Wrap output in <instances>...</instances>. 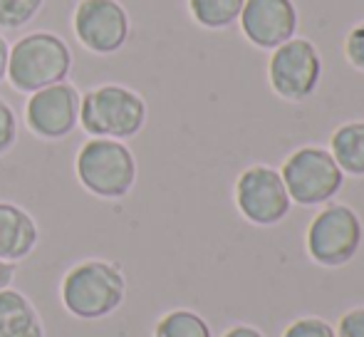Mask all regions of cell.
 <instances>
[{
	"label": "cell",
	"mask_w": 364,
	"mask_h": 337,
	"mask_svg": "<svg viewBox=\"0 0 364 337\" xmlns=\"http://www.w3.org/2000/svg\"><path fill=\"white\" fill-rule=\"evenodd\" d=\"M38 243V226L33 216L15 203L0 201V260H20L33 253Z\"/></svg>",
	"instance_id": "12"
},
{
	"label": "cell",
	"mask_w": 364,
	"mask_h": 337,
	"mask_svg": "<svg viewBox=\"0 0 364 337\" xmlns=\"http://www.w3.org/2000/svg\"><path fill=\"white\" fill-rule=\"evenodd\" d=\"M362 243L360 216L350 206L330 203L307 228V253L315 263L337 268L355 258Z\"/></svg>",
	"instance_id": "6"
},
{
	"label": "cell",
	"mask_w": 364,
	"mask_h": 337,
	"mask_svg": "<svg viewBox=\"0 0 364 337\" xmlns=\"http://www.w3.org/2000/svg\"><path fill=\"white\" fill-rule=\"evenodd\" d=\"M337 337H364V308H355L342 315Z\"/></svg>",
	"instance_id": "21"
},
{
	"label": "cell",
	"mask_w": 364,
	"mask_h": 337,
	"mask_svg": "<svg viewBox=\"0 0 364 337\" xmlns=\"http://www.w3.org/2000/svg\"><path fill=\"white\" fill-rule=\"evenodd\" d=\"M154 337H211V328L198 313L171 310L156 323Z\"/></svg>",
	"instance_id": "16"
},
{
	"label": "cell",
	"mask_w": 364,
	"mask_h": 337,
	"mask_svg": "<svg viewBox=\"0 0 364 337\" xmlns=\"http://www.w3.org/2000/svg\"><path fill=\"white\" fill-rule=\"evenodd\" d=\"M77 176L82 186L102 198H122L132 191L136 161L119 139H90L77 154Z\"/></svg>",
	"instance_id": "4"
},
{
	"label": "cell",
	"mask_w": 364,
	"mask_h": 337,
	"mask_svg": "<svg viewBox=\"0 0 364 337\" xmlns=\"http://www.w3.org/2000/svg\"><path fill=\"white\" fill-rule=\"evenodd\" d=\"M270 87L275 95L290 102H302L315 92L322 75V63L315 45L302 38H292L275 48L270 58Z\"/></svg>",
	"instance_id": "8"
},
{
	"label": "cell",
	"mask_w": 364,
	"mask_h": 337,
	"mask_svg": "<svg viewBox=\"0 0 364 337\" xmlns=\"http://www.w3.org/2000/svg\"><path fill=\"white\" fill-rule=\"evenodd\" d=\"M80 95L73 85L58 82L33 92L25 109L28 127L43 139H63L80 122Z\"/></svg>",
	"instance_id": "10"
},
{
	"label": "cell",
	"mask_w": 364,
	"mask_h": 337,
	"mask_svg": "<svg viewBox=\"0 0 364 337\" xmlns=\"http://www.w3.org/2000/svg\"><path fill=\"white\" fill-rule=\"evenodd\" d=\"M345 53H347V60H350L357 70H364V23L357 25V28L347 35Z\"/></svg>",
	"instance_id": "20"
},
{
	"label": "cell",
	"mask_w": 364,
	"mask_h": 337,
	"mask_svg": "<svg viewBox=\"0 0 364 337\" xmlns=\"http://www.w3.org/2000/svg\"><path fill=\"white\" fill-rule=\"evenodd\" d=\"M223 337H263V333L250 328V325H235V328H230Z\"/></svg>",
	"instance_id": "22"
},
{
	"label": "cell",
	"mask_w": 364,
	"mask_h": 337,
	"mask_svg": "<svg viewBox=\"0 0 364 337\" xmlns=\"http://www.w3.org/2000/svg\"><path fill=\"white\" fill-rule=\"evenodd\" d=\"M245 38L263 50H275L295 38L297 10L292 0H245L240 10Z\"/></svg>",
	"instance_id": "11"
},
{
	"label": "cell",
	"mask_w": 364,
	"mask_h": 337,
	"mask_svg": "<svg viewBox=\"0 0 364 337\" xmlns=\"http://www.w3.org/2000/svg\"><path fill=\"white\" fill-rule=\"evenodd\" d=\"M8 60H10V48L0 38V82H3V77H8Z\"/></svg>",
	"instance_id": "24"
},
{
	"label": "cell",
	"mask_w": 364,
	"mask_h": 337,
	"mask_svg": "<svg viewBox=\"0 0 364 337\" xmlns=\"http://www.w3.org/2000/svg\"><path fill=\"white\" fill-rule=\"evenodd\" d=\"M73 68V53L53 33H33L15 43L8 60V77L15 90L38 92L43 87L65 82Z\"/></svg>",
	"instance_id": "3"
},
{
	"label": "cell",
	"mask_w": 364,
	"mask_h": 337,
	"mask_svg": "<svg viewBox=\"0 0 364 337\" xmlns=\"http://www.w3.org/2000/svg\"><path fill=\"white\" fill-rule=\"evenodd\" d=\"M75 33L92 53H117L129 38V15L117 0H82L75 10Z\"/></svg>",
	"instance_id": "9"
},
{
	"label": "cell",
	"mask_w": 364,
	"mask_h": 337,
	"mask_svg": "<svg viewBox=\"0 0 364 337\" xmlns=\"http://www.w3.org/2000/svg\"><path fill=\"white\" fill-rule=\"evenodd\" d=\"M80 122L87 134L102 139H129L146 122V105L136 92L119 85L90 90L80 102Z\"/></svg>",
	"instance_id": "2"
},
{
	"label": "cell",
	"mask_w": 364,
	"mask_h": 337,
	"mask_svg": "<svg viewBox=\"0 0 364 337\" xmlns=\"http://www.w3.org/2000/svg\"><path fill=\"white\" fill-rule=\"evenodd\" d=\"M15 134H18V122H15V112L0 100V154L13 146Z\"/></svg>",
	"instance_id": "19"
},
{
	"label": "cell",
	"mask_w": 364,
	"mask_h": 337,
	"mask_svg": "<svg viewBox=\"0 0 364 337\" xmlns=\"http://www.w3.org/2000/svg\"><path fill=\"white\" fill-rule=\"evenodd\" d=\"M235 203L255 226L280 223L290 211V196L280 171L270 166H250L235 181Z\"/></svg>",
	"instance_id": "7"
},
{
	"label": "cell",
	"mask_w": 364,
	"mask_h": 337,
	"mask_svg": "<svg viewBox=\"0 0 364 337\" xmlns=\"http://www.w3.org/2000/svg\"><path fill=\"white\" fill-rule=\"evenodd\" d=\"M290 201L300 206H317L335 196L345 181V171L332 154L320 146H302L283 164L280 171Z\"/></svg>",
	"instance_id": "5"
},
{
	"label": "cell",
	"mask_w": 364,
	"mask_h": 337,
	"mask_svg": "<svg viewBox=\"0 0 364 337\" xmlns=\"http://www.w3.org/2000/svg\"><path fill=\"white\" fill-rule=\"evenodd\" d=\"M127 280L109 260H85L63 280V305L82 320H100L124 303Z\"/></svg>",
	"instance_id": "1"
},
{
	"label": "cell",
	"mask_w": 364,
	"mask_h": 337,
	"mask_svg": "<svg viewBox=\"0 0 364 337\" xmlns=\"http://www.w3.org/2000/svg\"><path fill=\"white\" fill-rule=\"evenodd\" d=\"M330 154L345 173L364 176V122L342 124L332 134Z\"/></svg>",
	"instance_id": "14"
},
{
	"label": "cell",
	"mask_w": 364,
	"mask_h": 337,
	"mask_svg": "<svg viewBox=\"0 0 364 337\" xmlns=\"http://www.w3.org/2000/svg\"><path fill=\"white\" fill-rule=\"evenodd\" d=\"M13 275H15V265L8 263V260H0V290L8 288Z\"/></svg>",
	"instance_id": "23"
},
{
	"label": "cell",
	"mask_w": 364,
	"mask_h": 337,
	"mask_svg": "<svg viewBox=\"0 0 364 337\" xmlns=\"http://www.w3.org/2000/svg\"><path fill=\"white\" fill-rule=\"evenodd\" d=\"M245 0H188L191 15L203 28H228L230 23L240 18Z\"/></svg>",
	"instance_id": "15"
},
{
	"label": "cell",
	"mask_w": 364,
	"mask_h": 337,
	"mask_svg": "<svg viewBox=\"0 0 364 337\" xmlns=\"http://www.w3.org/2000/svg\"><path fill=\"white\" fill-rule=\"evenodd\" d=\"M283 337H337L330 323L320 318H300L285 330Z\"/></svg>",
	"instance_id": "18"
},
{
	"label": "cell",
	"mask_w": 364,
	"mask_h": 337,
	"mask_svg": "<svg viewBox=\"0 0 364 337\" xmlns=\"http://www.w3.org/2000/svg\"><path fill=\"white\" fill-rule=\"evenodd\" d=\"M45 0H0V28H23L40 13Z\"/></svg>",
	"instance_id": "17"
},
{
	"label": "cell",
	"mask_w": 364,
	"mask_h": 337,
	"mask_svg": "<svg viewBox=\"0 0 364 337\" xmlns=\"http://www.w3.org/2000/svg\"><path fill=\"white\" fill-rule=\"evenodd\" d=\"M0 337H45L38 310L18 290H0Z\"/></svg>",
	"instance_id": "13"
}]
</instances>
